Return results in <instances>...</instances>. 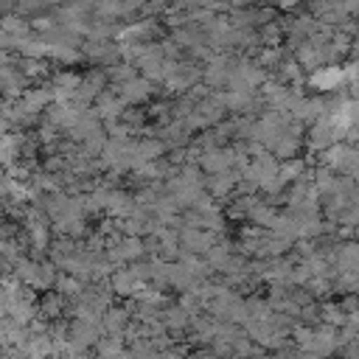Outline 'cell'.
<instances>
[{"label": "cell", "instance_id": "cell-4", "mask_svg": "<svg viewBox=\"0 0 359 359\" xmlns=\"http://www.w3.org/2000/svg\"><path fill=\"white\" fill-rule=\"evenodd\" d=\"M22 101L34 109V112H39L48 101H50V93L48 90H42V87H36V90H28V93H22Z\"/></svg>", "mask_w": 359, "mask_h": 359}, {"label": "cell", "instance_id": "cell-8", "mask_svg": "<svg viewBox=\"0 0 359 359\" xmlns=\"http://www.w3.org/2000/svg\"><path fill=\"white\" fill-rule=\"evenodd\" d=\"M0 17H3V14H0Z\"/></svg>", "mask_w": 359, "mask_h": 359}, {"label": "cell", "instance_id": "cell-3", "mask_svg": "<svg viewBox=\"0 0 359 359\" xmlns=\"http://www.w3.org/2000/svg\"><path fill=\"white\" fill-rule=\"evenodd\" d=\"M0 28H6V31L14 34V36H25V34H28V22H25L20 14H3V17H0Z\"/></svg>", "mask_w": 359, "mask_h": 359}, {"label": "cell", "instance_id": "cell-2", "mask_svg": "<svg viewBox=\"0 0 359 359\" xmlns=\"http://www.w3.org/2000/svg\"><path fill=\"white\" fill-rule=\"evenodd\" d=\"M22 140H25V137H20V135H14V132L0 135V165H3V168H8L11 163H17L20 149H22Z\"/></svg>", "mask_w": 359, "mask_h": 359}, {"label": "cell", "instance_id": "cell-5", "mask_svg": "<svg viewBox=\"0 0 359 359\" xmlns=\"http://www.w3.org/2000/svg\"><path fill=\"white\" fill-rule=\"evenodd\" d=\"M31 286H36V289H48V286H53V266H48V264H36V272H34V278H31Z\"/></svg>", "mask_w": 359, "mask_h": 359}, {"label": "cell", "instance_id": "cell-1", "mask_svg": "<svg viewBox=\"0 0 359 359\" xmlns=\"http://www.w3.org/2000/svg\"><path fill=\"white\" fill-rule=\"evenodd\" d=\"M22 81H25V76L11 62H3L0 65V95L3 98H20Z\"/></svg>", "mask_w": 359, "mask_h": 359}, {"label": "cell", "instance_id": "cell-7", "mask_svg": "<svg viewBox=\"0 0 359 359\" xmlns=\"http://www.w3.org/2000/svg\"><path fill=\"white\" fill-rule=\"evenodd\" d=\"M45 3H62V0H45Z\"/></svg>", "mask_w": 359, "mask_h": 359}, {"label": "cell", "instance_id": "cell-6", "mask_svg": "<svg viewBox=\"0 0 359 359\" xmlns=\"http://www.w3.org/2000/svg\"><path fill=\"white\" fill-rule=\"evenodd\" d=\"M8 317V300H6V294L0 292V323Z\"/></svg>", "mask_w": 359, "mask_h": 359}]
</instances>
